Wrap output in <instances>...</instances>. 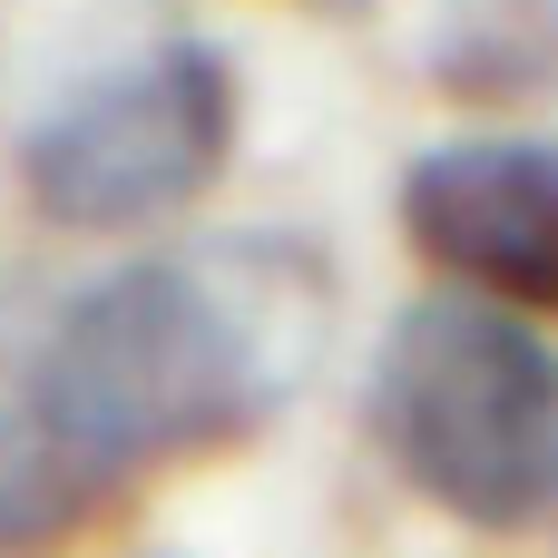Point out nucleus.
Instances as JSON below:
<instances>
[{
	"mask_svg": "<svg viewBox=\"0 0 558 558\" xmlns=\"http://www.w3.org/2000/svg\"><path fill=\"white\" fill-rule=\"evenodd\" d=\"M402 245L451 294L558 324V137H451L412 157Z\"/></svg>",
	"mask_w": 558,
	"mask_h": 558,
	"instance_id": "20e7f679",
	"label": "nucleus"
},
{
	"mask_svg": "<svg viewBox=\"0 0 558 558\" xmlns=\"http://www.w3.org/2000/svg\"><path fill=\"white\" fill-rule=\"evenodd\" d=\"M432 88L461 108H530L558 98V0H461L441 20Z\"/></svg>",
	"mask_w": 558,
	"mask_h": 558,
	"instance_id": "423d86ee",
	"label": "nucleus"
},
{
	"mask_svg": "<svg viewBox=\"0 0 558 558\" xmlns=\"http://www.w3.org/2000/svg\"><path fill=\"white\" fill-rule=\"evenodd\" d=\"M363 432L412 500L510 539L558 510V343L500 304L422 294L373 353Z\"/></svg>",
	"mask_w": 558,
	"mask_h": 558,
	"instance_id": "f03ea898",
	"label": "nucleus"
},
{
	"mask_svg": "<svg viewBox=\"0 0 558 558\" xmlns=\"http://www.w3.org/2000/svg\"><path fill=\"white\" fill-rule=\"evenodd\" d=\"M255 245L235 255H128L98 265L39 304H20V373L59 451L128 500L147 471L245 451L284 392L304 343L284 333L294 275H245Z\"/></svg>",
	"mask_w": 558,
	"mask_h": 558,
	"instance_id": "f257e3e1",
	"label": "nucleus"
},
{
	"mask_svg": "<svg viewBox=\"0 0 558 558\" xmlns=\"http://www.w3.org/2000/svg\"><path fill=\"white\" fill-rule=\"evenodd\" d=\"M245 128V78L216 39H157L69 88L20 137V206L59 235H147L216 196Z\"/></svg>",
	"mask_w": 558,
	"mask_h": 558,
	"instance_id": "7ed1b4c3",
	"label": "nucleus"
},
{
	"mask_svg": "<svg viewBox=\"0 0 558 558\" xmlns=\"http://www.w3.org/2000/svg\"><path fill=\"white\" fill-rule=\"evenodd\" d=\"M118 500L59 451V432L39 422L29 402V373H20V304H0V558L59 549L78 530H98Z\"/></svg>",
	"mask_w": 558,
	"mask_h": 558,
	"instance_id": "39448f33",
	"label": "nucleus"
},
{
	"mask_svg": "<svg viewBox=\"0 0 558 558\" xmlns=\"http://www.w3.org/2000/svg\"><path fill=\"white\" fill-rule=\"evenodd\" d=\"M314 10H363V0H314Z\"/></svg>",
	"mask_w": 558,
	"mask_h": 558,
	"instance_id": "0eeeda50",
	"label": "nucleus"
}]
</instances>
